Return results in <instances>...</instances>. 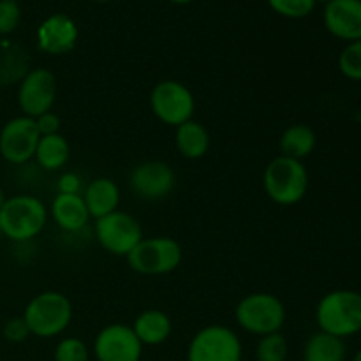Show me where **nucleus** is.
I'll return each mask as SVG.
<instances>
[{
	"label": "nucleus",
	"instance_id": "nucleus-1",
	"mask_svg": "<svg viewBox=\"0 0 361 361\" xmlns=\"http://www.w3.org/2000/svg\"><path fill=\"white\" fill-rule=\"evenodd\" d=\"M316 323L321 331L348 338L361 331V293L353 289L330 291L319 300Z\"/></svg>",
	"mask_w": 361,
	"mask_h": 361
},
{
	"label": "nucleus",
	"instance_id": "nucleus-2",
	"mask_svg": "<svg viewBox=\"0 0 361 361\" xmlns=\"http://www.w3.org/2000/svg\"><path fill=\"white\" fill-rule=\"evenodd\" d=\"M48 222L44 203L34 196L7 197L0 208V231L11 242L23 243L35 238Z\"/></svg>",
	"mask_w": 361,
	"mask_h": 361
},
{
	"label": "nucleus",
	"instance_id": "nucleus-3",
	"mask_svg": "<svg viewBox=\"0 0 361 361\" xmlns=\"http://www.w3.org/2000/svg\"><path fill=\"white\" fill-rule=\"evenodd\" d=\"M23 319L30 335L51 338L63 334L73 319V303L59 291H44L34 296L25 307Z\"/></svg>",
	"mask_w": 361,
	"mask_h": 361
},
{
	"label": "nucleus",
	"instance_id": "nucleus-4",
	"mask_svg": "<svg viewBox=\"0 0 361 361\" xmlns=\"http://www.w3.org/2000/svg\"><path fill=\"white\" fill-rule=\"evenodd\" d=\"M263 185L271 201L289 207L305 197L309 190V173L302 161L279 155L264 169Z\"/></svg>",
	"mask_w": 361,
	"mask_h": 361
},
{
	"label": "nucleus",
	"instance_id": "nucleus-5",
	"mask_svg": "<svg viewBox=\"0 0 361 361\" xmlns=\"http://www.w3.org/2000/svg\"><path fill=\"white\" fill-rule=\"evenodd\" d=\"M235 317L240 328L257 337H264L282 330L286 323V307L271 293H252L240 300Z\"/></svg>",
	"mask_w": 361,
	"mask_h": 361
},
{
	"label": "nucleus",
	"instance_id": "nucleus-6",
	"mask_svg": "<svg viewBox=\"0 0 361 361\" xmlns=\"http://www.w3.org/2000/svg\"><path fill=\"white\" fill-rule=\"evenodd\" d=\"M182 247L169 236L143 238L129 254L127 263L141 275H166L182 263Z\"/></svg>",
	"mask_w": 361,
	"mask_h": 361
},
{
	"label": "nucleus",
	"instance_id": "nucleus-7",
	"mask_svg": "<svg viewBox=\"0 0 361 361\" xmlns=\"http://www.w3.org/2000/svg\"><path fill=\"white\" fill-rule=\"evenodd\" d=\"M238 335L228 326L212 324L197 331L187 348V361H242Z\"/></svg>",
	"mask_w": 361,
	"mask_h": 361
},
{
	"label": "nucleus",
	"instance_id": "nucleus-8",
	"mask_svg": "<svg viewBox=\"0 0 361 361\" xmlns=\"http://www.w3.org/2000/svg\"><path fill=\"white\" fill-rule=\"evenodd\" d=\"M150 106L162 123L178 127L192 120L196 101L185 85L175 80H164L152 90Z\"/></svg>",
	"mask_w": 361,
	"mask_h": 361
},
{
	"label": "nucleus",
	"instance_id": "nucleus-9",
	"mask_svg": "<svg viewBox=\"0 0 361 361\" xmlns=\"http://www.w3.org/2000/svg\"><path fill=\"white\" fill-rule=\"evenodd\" d=\"M95 236L106 252L126 256L145 238L137 219L122 210H115L95 221Z\"/></svg>",
	"mask_w": 361,
	"mask_h": 361
},
{
	"label": "nucleus",
	"instance_id": "nucleus-10",
	"mask_svg": "<svg viewBox=\"0 0 361 361\" xmlns=\"http://www.w3.org/2000/svg\"><path fill=\"white\" fill-rule=\"evenodd\" d=\"M56 99V78L44 67L28 71L27 76L18 85V104L25 116L37 118L46 111H51Z\"/></svg>",
	"mask_w": 361,
	"mask_h": 361
},
{
	"label": "nucleus",
	"instance_id": "nucleus-11",
	"mask_svg": "<svg viewBox=\"0 0 361 361\" xmlns=\"http://www.w3.org/2000/svg\"><path fill=\"white\" fill-rule=\"evenodd\" d=\"M39 137L41 134L34 118L25 115L16 116L0 130V155L9 164H25L34 159Z\"/></svg>",
	"mask_w": 361,
	"mask_h": 361
},
{
	"label": "nucleus",
	"instance_id": "nucleus-12",
	"mask_svg": "<svg viewBox=\"0 0 361 361\" xmlns=\"http://www.w3.org/2000/svg\"><path fill=\"white\" fill-rule=\"evenodd\" d=\"M94 355L97 361H141L143 344L130 326L108 324L95 337Z\"/></svg>",
	"mask_w": 361,
	"mask_h": 361
},
{
	"label": "nucleus",
	"instance_id": "nucleus-13",
	"mask_svg": "<svg viewBox=\"0 0 361 361\" xmlns=\"http://www.w3.org/2000/svg\"><path fill=\"white\" fill-rule=\"evenodd\" d=\"M176 175L169 164L162 161L140 162L130 171L129 185L137 197L147 201H161L175 189Z\"/></svg>",
	"mask_w": 361,
	"mask_h": 361
},
{
	"label": "nucleus",
	"instance_id": "nucleus-14",
	"mask_svg": "<svg viewBox=\"0 0 361 361\" xmlns=\"http://www.w3.org/2000/svg\"><path fill=\"white\" fill-rule=\"evenodd\" d=\"M324 27L345 42L361 39V0H330L324 4Z\"/></svg>",
	"mask_w": 361,
	"mask_h": 361
},
{
	"label": "nucleus",
	"instance_id": "nucleus-15",
	"mask_svg": "<svg viewBox=\"0 0 361 361\" xmlns=\"http://www.w3.org/2000/svg\"><path fill=\"white\" fill-rule=\"evenodd\" d=\"M78 25L67 14L56 13L46 18L37 28V46L48 55H66L78 42Z\"/></svg>",
	"mask_w": 361,
	"mask_h": 361
},
{
	"label": "nucleus",
	"instance_id": "nucleus-16",
	"mask_svg": "<svg viewBox=\"0 0 361 361\" xmlns=\"http://www.w3.org/2000/svg\"><path fill=\"white\" fill-rule=\"evenodd\" d=\"M51 215L56 226L67 233L81 231L90 221L81 194H56L51 203Z\"/></svg>",
	"mask_w": 361,
	"mask_h": 361
},
{
	"label": "nucleus",
	"instance_id": "nucleus-17",
	"mask_svg": "<svg viewBox=\"0 0 361 361\" xmlns=\"http://www.w3.org/2000/svg\"><path fill=\"white\" fill-rule=\"evenodd\" d=\"M83 201L87 204V210L90 214V219H101L106 215L113 214L118 210L120 204V189L111 178H95L85 187Z\"/></svg>",
	"mask_w": 361,
	"mask_h": 361
},
{
	"label": "nucleus",
	"instance_id": "nucleus-18",
	"mask_svg": "<svg viewBox=\"0 0 361 361\" xmlns=\"http://www.w3.org/2000/svg\"><path fill=\"white\" fill-rule=\"evenodd\" d=\"M30 71V59L25 48L9 39H0V87L20 85Z\"/></svg>",
	"mask_w": 361,
	"mask_h": 361
},
{
	"label": "nucleus",
	"instance_id": "nucleus-19",
	"mask_svg": "<svg viewBox=\"0 0 361 361\" xmlns=\"http://www.w3.org/2000/svg\"><path fill=\"white\" fill-rule=\"evenodd\" d=\"M133 331L145 345H161L169 338L173 323L166 312L159 309H148L134 319Z\"/></svg>",
	"mask_w": 361,
	"mask_h": 361
},
{
	"label": "nucleus",
	"instance_id": "nucleus-20",
	"mask_svg": "<svg viewBox=\"0 0 361 361\" xmlns=\"http://www.w3.org/2000/svg\"><path fill=\"white\" fill-rule=\"evenodd\" d=\"M175 143L176 150L185 159H201L210 150V134L203 123L189 120L176 127Z\"/></svg>",
	"mask_w": 361,
	"mask_h": 361
},
{
	"label": "nucleus",
	"instance_id": "nucleus-21",
	"mask_svg": "<svg viewBox=\"0 0 361 361\" xmlns=\"http://www.w3.org/2000/svg\"><path fill=\"white\" fill-rule=\"evenodd\" d=\"M316 143L317 137L312 127L305 126V123H295L282 133L281 140H279V148H281V155L284 157L303 161L312 154Z\"/></svg>",
	"mask_w": 361,
	"mask_h": 361
},
{
	"label": "nucleus",
	"instance_id": "nucleus-22",
	"mask_svg": "<svg viewBox=\"0 0 361 361\" xmlns=\"http://www.w3.org/2000/svg\"><path fill=\"white\" fill-rule=\"evenodd\" d=\"M71 157L69 141L62 134H49V136L39 137L37 148H35L34 159L37 164L46 171H56L67 164Z\"/></svg>",
	"mask_w": 361,
	"mask_h": 361
},
{
	"label": "nucleus",
	"instance_id": "nucleus-23",
	"mask_svg": "<svg viewBox=\"0 0 361 361\" xmlns=\"http://www.w3.org/2000/svg\"><path fill=\"white\" fill-rule=\"evenodd\" d=\"M345 344L342 338L324 331L310 335L303 348V361H344Z\"/></svg>",
	"mask_w": 361,
	"mask_h": 361
},
{
	"label": "nucleus",
	"instance_id": "nucleus-24",
	"mask_svg": "<svg viewBox=\"0 0 361 361\" xmlns=\"http://www.w3.org/2000/svg\"><path fill=\"white\" fill-rule=\"evenodd\" d=\"M289 345L281 331L277 334L264 335L259 338L256 345L257 361H286L288 360Z\"/></svg>",
	"mask_w": 361,
	"mask_h": 361
},
{
	"label": "nucleus",
	"instance_id": "nucleus-25",
	"mask_svg": "<svg viewBox=\"0 0 361 361\" xmlns=\"http://www.w3.org/2000/svg\"><path fill=\"white\" fill-rule=\"evenodd\" d=\"M338 69L348 80L361 81V39L345 44L338 55Z\"/></svg>",
	"mask_w": 361,
	"mask_h": 361
},
{
	"label": "nucleus",
	"instance_id": "nucleus-26",
	"mask_svg": "<svg viewBox=\"0 0 361 361\" xmlns=\"http://www.w3.org/2000/svg\"><path fill=\"white\" fill-rule=\"evenodd\" d=\"M53 360L55 361H88L90 360V351L87 344L76 337H66L56 344L53 351Z\"/></svg>",
	"mask_w": 361,
	"mask_h": 361
},
{
	"label": "nucleus",
	"instance_id": "nucleus-27",
	"mask_svg": "<svg viewBox=\"0 0 361 361\" xmlns=\"http://www.w3.org/2000/svg\"><path fill=\"white\" fill-rule=\"evenodd\" d=\"M268 4L275 13L291 20L309 16L316 7V0H268Z\"/></svg>",
	"mask_w": 361,
	"mask_h": 361
},
{
	"label": "nucleus",
	"instance_id": "nucleus-28",
	"mask_svg": "<svg viewBox=\"0 0 361 361\" xmlns=\"http://www.w3.org/2000/svg\"><path fill=\"white\" fill-rule=\"evenodd\" d=\"M21 9L14 0H0V37H7L18 28Z\"/></svg>",
	"mask_w": 361,
	"mask_h": 361
},
{
	"label": "nucleus",
	"instance_id": "nucleus-29",
	"mask_svg": "<svg viewBox=\"0 0 361 361\" xmlns=\"http://www.w3.org/2000/svg\"><path fill=\"white\" fill-rule=\"evenodd\" d=\"M4 337H6V341L13 342V344H20V342H25L30 337V330H28L23 316L13 317V319L4 324Z\"/></svg>",
	"mask_w": 361,
	"mask_h": 361
},
{
	"label": "nucleus",
	"instance_id": "nucleus-30",
	"mask_svg": "<svg viewBox=\"0 0 361 361\" xmlns=\"http://www.w3.org/2000/svg\"><path fill=\"white\" fill-rule=\"evenodd\" d=\"M35 120V126L41 136H49V134H59L60 133V116L53 111H46L42 115H39Z\"/></svg>",
	"mask_w": 361,
	"mask_h": 361
},
{
	"label": "nucleus",
	"instance_id": "nucleus-31",
	"mask_svg": "<svg viewBox=\"0 0 361 361\" xmlns=\"http://www.w3.org/2000/svg\"><path fill=\"white\" fill-rule=\"evenodd\" d=\"M59 192L81 194V178L76 173H63L59 178Z\"/></svg>",
	"mask_w": 361,
	"mask_h": 361
},
{
	"label": "nucleus",
	"instance_id": "nucleus-32",
	"mask_svg": "<svg viewBox=\"0 0 361 361\" xmlns=\"http://www.w3.org/2000/svg\"><path fill=\"white\" fill-rule=\"evenodd\" d=\"M6 200H7V197H6V194H4V189H2V187H0V208L4 207Z\"/></svg>",
	"mask_w": 361,
	"mask_h": 361
},
{
	"label": "nucleus",
	"instance_id": "nucleus-33",
	"mask_svg": "<svg viewBox=\"0 0 361 361\" xmlns=\"http://www.w3.org/2000/svg\"><path fill=\"white\" fill-rule=\"evenodd\" d=\"M169 2H173V4H178V6H185V4H190V2H194V0H169Z\"/></svg>",
	"mask_w": 361,
	"mask_h": 361
},
{
	"label": "nucleus",
	"instance_id": "nucleus-34",
	"mask_svg": "<svg viewBox=\"0 0 361 361\" xmlns=\"http://www.w3.org/2000/svg\"><path fill=\"white\" fill-rule=\"evenodd\" d=\"M353 361H361V349H360L358 353H356V356H355V358H353Z\"/></svg>",
	"mask_w": 361,
	"mask_h": 361
},
{
	"label": "nucleus",
	"instance_id": "nucleus-35",
	"mask_svg": "<svg viewBox=\"0 0 361 361\" xmlns=\"http://www.w3.org/2000/svg\"><path fill=\"white\" fill-rule=\"evenodd\" d=\"M317 2H323V4H326V2H330V0H316V4Z\"/></svg>",
	"mask_w": 361,
	"mask_h": 361
},
{
	"label": "nucleus",
	"instance_id": "nucleus-36",
	"mask_svg": "<svg viewBox=\"0 0 361 361\" xmlns=\"http://www.w3.org/2000/svg\"><path fill=\"white\" fill-rule=\"evenodd\" d=\"M94 2H109V0H94Z\"/></svg>",
	"mask_w": 361,
	"mask_h": 361
},
{
	"label": "nucleus",
	"instance_id": "nucleus-37",
	"mask_svg": "<svg viewBox=\"0 0 361 361\" xmlns=\"http://www.w3.org/2000/svg\"><path fill=\"white\" fill-rule=\"evenodd\" d=\"M360 238H361V224H360Z\"/></svg>",
	"mask_w": 361,
	"mask_h": 361
},
{
	"label": "nucleus",
	"instance_id": "nucleus-38",
	"mask_svg": "<svg viewBox=\"0 0 361 361\" xmlns=\"http://www.w3.org/2000/svg\"><path fill=\"white\" fill-rule=\"evenodd\" d=\"M0 238H2V231H0Z\"/></svg>",
	"mask_w": 361,
	"mask_h": 361
},
{
	"label": "nucleus",
	"instance_id": "nucleus-39",
	"mask_svg": "<svg viewBox=\"0 0 361 361\" xmlns=\"http://www.w3.org/2000/svg\"><path fill=\"white\" fill-rule=\"evenodd\" d=\"M14 2H18V0H14Z\"/></svg>",
	"mask_w": 361,
	"mask_h": 361
}]
</instances>
